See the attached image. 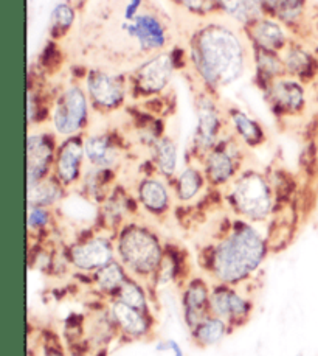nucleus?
Wrapping results in <instances>:
<instances>
[{"mask_svg":"<svg viewBox=\"0 0 318 356\" xmlns=\"http://www.w3.org/2000/svg\"><path fill=\"white\" fill-rule=\"evenodd\" d=\"M225 122H227L231 136L236 137L244 147L258 148L262 147L267 140V134L262 124L258 123L253 117H250L247 112L240 108L230 106L225 111Z\"/></svg>","mask_w":318,"mask_h":356,"instance_id":"21","label":"nucleus"},{"mask_svg":"<svg viewBox=\"0 0 318 356\" xmlns=\"http://www.w3.org/2000/svg\"><path fill=\"white\" fill-rule=\"evenodd\" d=\"M227 204L236 218L251 224L269 221L275 213V188L258 170H242L227 187Z\"/></svg>","mask_w":318,"mask_h":356,"instance_id":"4","label":"nucleus"},{"mask_svg":"<svg viewBox=\"0 0 318 356\" xmlns=\"http://www.w3.org/2000/svg\"><path fill=\"white\" fill-rule=\"evenodd\" d=\"M264 10H266V15H271V11H274V6L276 5L278 0H261Z\"/></svg>","mask_w":318,"mask_h":356,"instance_id":"37","label":"nucleus"},{"mask_svg":"<svg viewBox=\"0 0 318 356\" xmlns=\"http://www.w3.org/2000/svg\"><path fill=\"white\" fill-rule=\"evenodd\" d=\"M270 252L267 238L255 224L236 218L210 246L202 266L211 283L241 286L264 265Z\"/></svg>","mask_w":318,"mask_h":356,"instance_id":"2","label":"nucleus"},{"mask_svg":"<svg viewBox=\"0 0 318 356\" xmlns=\"http://www.w3.org/2000/svg\"><path fill=\"white\" fill-rule=\"evenodd\" d=\"M317 149H318V142H317Z\"/></svg>","mask_w":318,"mask_h":356,"instance_id":"39","label":"nucleus"},{"mask_svg":"<svg viewBox=\"0 0 318 356\" xmlns=\"http://www.w3.org/2000/svg\"><path fill=\"white\" fill-rule=\"evenodd\" d=\"M117 260L132 277L152 286L162 266L167 246L149 224L131 220L114 236Z\"/></svg>","mask_w":318,"mask_h":356,"instance_id":"3","label":"nucleus"},{"mask_svg":"<svg viewBox=\"0 0 318 356\" xmlns=\"http://www.w3.org/2000/svg\"><path fill=\"white\" fill-rule=\"evenodd\" d=\"M55 222V209L26 206V229H28L30 236H42L50 234Z\"/></svg>","mask_w":318,"mask_h":356,"instance_id":"33","label":"nucleus"},{"mask_svg":"<svg viewBox=\"0 0 318 356\" xmlns=\"http://www.w3.org/2000/svg\"><path fill=\"white\" fill-rule=\"evenodd\" d=\"M242 143L233 136L222 137V140L210 149L201 159V167L210 187H228L241 173Z\"/></svg>","mask_w":318,"mask_h":356,"instance_id":"10","label":"nucleus"},{"mask_svg":"<svg viewBox=\"0 0 318 356\" xmlns=\"http://www.w3.org/2000/svg\"><path fill=\"white\" fill-rule=\"evenodd\" d=\"M172 2L196 16H207L210 13H216L213 0H172Z\"/></svg>","mask_w":318,"mask_h":356,"instance_id":"34","label":"nucleus"},{"mask_svg":"<svg viewBox=\"0 0 318 356\" xmlns=\"http://www.w3.org/2000/svg\"><path fill=\"white\" fill-rule=\"evenodd\" d=\"M216 95L202 89L196 97V129L193 134V151L199 161L222 140L225 128L224 114L216 103Z\"/></svg>","mask_w":318,"mask_h":356,"instance_id":"11","label":"nucleus"},{"mask_svg":"<svg viewBox=\"0 0 318 356\" xmlns=\"http://www.w3.org/2000/svg\"><path fill=\"white\" fill-rule=\"evenodd\" d=\"M158 352H169L172 356H185L182 346L176 339H165L157 346Z\"/></svg>","mask_w":318,"mask_h":356,"instance_id":"36","label":"nucleus"},{"mask_svg":"<svg viewBox=\"0 0 318 356\" xmlns=\"http://www.w3.org/2000/svg\"><path fill=\"white\" fill-rule=\"evenodd\" d=\"M67 193L69 190L50 175L39 182L26 184V206L56 209L61 206Z\"/></svg>","mask_w":318,"mask_h":356,"instance_id":"24","label":"nucleus"},{"mask_svg":"<svg viewBox=\"0 0 318 356\" xmlns=\"http://www.w3.org/2000/svg\"><path fill=\"white\" fill-rule=\"evenodd\" d=\"M67 255L72 269L79 274L92 275L117 259L114 235L97 230L78 236L67 246Z\"/></svg>","mask_w":318,"mask_h":356,"instance_id":"9","label":"nucleus"},{"mask_svg":"<svg viewBox=\"0 0 318 356\" xmlns=\"http://www.w3.org/2000/svg\"><path fill=\"white\" fill-rule=\"evenodd\" d=\"M300 356H301V355H300Z\"/></svg>","mask_w":318,"mask_h":356,"instance_id":"40","label":"nucleus"},{"mask_svg":"<svg viewBox=\"0 0 318 356\" xmlns=\"http://www.w3.org/2000/svg\"><path fill=\"white\" fill-rule=\"evenodd\" d=\"M135 200L147 215L152 218H165L172 209L174 192L171 182L160 175H147L137 182Z\"/></svg>","mask_w":318,"mask_h":356,"instance_id":"16","label":"nucleus"},{"mask_svg":"<svg viewBox=\"0 0 318 356\" xmlns=\"http://www.w3.org/2000/svg\"><path fill=\"white\" fill-rule=\"evenodd\" d=\"M247 42L244 31L228 22L199 25L190 38L188 59L202 89L216 95L241 80L249 65Z\"/></svg>","mask_w":318,"mask_h":356,"instance_id":"1","label":"nucleus"},{"mask_svg":"<svg viewBox=\"0 0 318 356\" xmlns=\"http://www.w3.org/2000/svg\"><path fill=\"white\" fill-rule=\"evenodd\" d=\"M131 274L126 271V268L122 265L120 260L114 259L108 265L99 268L97 273H94L90 277L92 286L97 289V293L101 296L103 299L110 300L114 299L118 289L122 288L123 283L126 282Z\"/></svg>","mask_w":318,"mask_h":356,"instance_id":"26","label":"nucleus"},{"mask_svg":"<svg viewBox=\"0 0 318 356\" xmlns=\"http://www.w3.org/2000/svg\"><path fill=\"white\" fill-rule=\"evenodd\" d=\"M280 55L289 76H294L304 84L310 83V80L317 76L318 65L315 56L295 38H292V41L286 45V49Z\"/></svg>","mask_w":318,"mask_h":356,"instance_id":"22","label":"nucleus"},{"mask_svg":"<svg viewBox=\"0 0 318 356\" xmlns=\"http://www.w3.org/2000/svg\"><path fill=\"white\" fill-rule=\"evenodd\" d=\"M92 356H108V348H103V350H97L94 352Z\"/></svg>","mask_w":318,"mask_h":356,"instance_id":"38","label":"nucleus"},{"mask_svg":"<svg viewBox=\"0 0 318 356\" xmlns=\"http://www.w3.org/2000/svg\"><path fill=\"white\" fill-rule=\"evenodd\" d=\"M172 192L177 202L190 204L203 192V188L208 186L207 177L203 175L202 167H197L194 163H188L176 175L171 181Z\"/></svg>","mask_w":318,"mask_h":356,"instance_id":"23","label":"nucleus"},{"mask_svg":"<svg viewBox=\"0 0 318 356\" xmlns=\"http://www.w3.org/2000/svg\"><path fill=\"white\" fill-rule=\"evenodd\" d=\"M92 104L84 86L72 81L62 86L51 100V131L59 138L83 136L89 128Z\"/></svg>","mask_w":318,"mask_h":356,"instance_id":"5","label":"nucleus"},{"mask_svg":"<svg viewBox=\"0 0 318 356\" xmlns=\"http://www.w3.org/2000/svg\"><path fill=\"white\" fill-rule=\"evenodd\" d=\"M210 309L211 314L224 319L235 332V330L249 324L255 305L253 300L247 294H244L240 286L211 283Z\"/></svg>","mask_w":318,"mask_h":356,"instance_id":"12","label":"nucleus"},{"mask_svg":"<svg viewBox=\"0 0 318 356\" xmlns=\"http://www.w3.org/2000/svg\"><path fill=\"white\" fill-rule=\"evenodd\" d=\"M118 31L135 45L138 54L156 55L165 51L169 44V30L156 13L142 10L131 19H120Z\"/></svg>","mask_w":318,"mask_h":356,"instance_id":"8","label":"nucleus"},{"mask_svg":"<svg viewBox=\"0 0 318 356\" xmlns=\"http://www.w3.org/2000/svg\"><path fill=\"white\" fill-rule=\"evenodd\" d=\"M84 89L92 104V111L110 114L123 108L129 97L128 74L117 70L90 69L85 72Z\"/></svg>","mask_w":318,"mask_h":356,"instance_id":"6","label":"nucleus"},{"mask_svg":"<svg viewBox=\"0 0 318 356\" xmlns=\"http://www.w3.org/2000/svg\"><path fill=\"white\" fill-rule=\"evenodd\" d=\"M85 151L84 134L61 138L58 143L55 163H53V176L69 190L79 187L85 171Z\"/></svg>","mask_w":318,"mask_h":356,"instance_id":"14","label":"nucleus"},{"mask_svg":"<svg viewBox=\"0 0 318 356\" xmlns=\"http://www.w3.org/2000/svg\"><path fill=\"white\" fill-rule=\"evenodd\" d=\"M213 2L216 11L235 22L240 29L266 15L261 0H213Z\"/></svg>","mask_w":318,"mask_h":356,"instance_id":"25","label":"nucleus"},{"mask_svg":"<svg viewBox=\"0 0 318 356\" xmlns=\"http://www.w3.org/2000/svg\"><path fill=\"white\" fill-rule=\"evenodd\" d=\"M251 58H253L256 80L261 89L266 88L271 81L278 80V78L287 75L280 54L251 47Z\"/></svg>","mask_w":318,"mask_h":356,"instance_id":"29","label":"nucleus"},{"mask_svg":"<svg viewBox=\"0 0 318 356\" xmlns=\"http://www.w3.org/2000/svg\"><path fill=\"white\" fill-rule=\"evenodd\" d=\"M114 299L120 300L126 305L134 307L137 309H142L144 313L154 314L151 307V299H149V285L147 283L135 279V277L129 275L126 282L118 289V293Z\"/></svg>","mask_w":318,"mask_h":356,"instance_id":"31","label":"nucleus"},{"mask_svg":"<svg viewBox=\"0 0 318 356\" xmlns=\"http://www.w3.org/2000/svg\"><path fill=\"white\" fill-rule=\"evenodd\" d=\"M76 21V11L67 2H61L53 6L50 13V36L53 39H62L74 29Z\"/></svg>","mask_w":318,"mask_h":356,"instance_id":"32","label":"nucleus"},{"mask_svg":"<svg viewBox=\"0 0 318 356\" xmlns=\"http://www.w3.org/2000/svg\"><path fill=\"white\" fill-rule=\"evenodd\" d=\"M250 47L261 49L274 54H281L286 45L292 41L290 31L284 25L270 15L258 17L242 29Z\"/></svg>","mask_w":318,"mask_h":356,"instance_id":"18","label":"nucleus"},{"mask_svg":"<svg viewBox=\"0 0 318 356\" xmlns=\"http://www.w3.org/2000/svg\"><path fill=\"white\" fill-rule=\"evenodd\" d=\"M108 308L118 334L126 341H147L154 334V314L144 313L117 299L108 300Z\"/></svg>","mask_w":318,"mask_h":356,"instance_id":"17","label":"nucleus"},{"mask_svg":"<svg viewBox=\"0 0 318 356\" xmlns=\"http://www.w3.org/2000/svg\"><path fill=\"white\" fill-rule=\"evenodd\" d=\"M306 0H278L270 16L278 19L290 33L298 35V30L306 24Z\"/></svg>","mask_w":318,"mask_h":356,"instance_id":"30","label":"nucleus"},{"mask_svg":"<svg viewBox=\"0 0 318 356\" xmlns=\"http://www.w3.org/2000/svg\"><path fill=\"white\" fill-rule=\"evenodd\" d=\"M176 70V59L169 51L151 55L128 72L129 95L132 98H151L162 95L169 88Z\"/></svg>","mask_w":318,"mask_h":356,"instance_id":"7","label":"nucleus"},{"mask_svg":"<svg viewBox=\"0 0 318 356\" xmlns=\"http://www.w3.org/2000/svg\"><path fill=\"white\" fill-rule=\"evenodd\" d=\"M156 173L169 182L178 173V147L174 138L163 134L151 148Z\"/></svg>","mask_w":318,"mask_h":356,"instance_id":"27","label":"nucleus"},{"mask_svg":"<svg viewBox=\"0 0 318 356\" xmlns=\"http://www.w3.org/2000/svg\"><path fill=\"white\" fill-rule=\"evenodd\" d=\"M270 109L280 117H298L308 108L306 84L294 76H281L262 88Z\"/></svg>","mask_w":318,"mask_h":356,"instance_id":"13","label":"nucleus"},{"mask_svg":"<svg viewBox=\"0 0 318 356\" xmlns=\"http://www.w3.org/2000/svg\"><path fill=\"white\" fill-rule=\"evenodd\" d=\"M181 298L183 321L188 330L194 328L199 322L211 314V283L205 277L193 275L185 280Z\"/></svg>","mask_w":318,"mask_h":356,"instance_id":"20","label":"nucleus"},{"mask_svg":"<svg viewBox=\"0 0 318 356\" xmlns=\"http://www.w3.org/2000/svg\"><path fill=\"white\" fill-rule=\"evenodd\" d=\"M58 143L53 131H30L26 137V184L39 182L53 173Z\"/></svg>","mask_w":318,"mask_h":356,"instance_id":"15","label":"nucleus"},{"mask_svg":"<svg viewBox=\"0 0 318 356\" xmlns=\"http://www.w3.org/2000/svg\"><path fill=\"white\" fill-rule=\"evenodd\" d=\"M85 162L90 168L117 171L124 157V149L109 133H85L84 134Z\"/></svg>","mask_w":318,"mask_h":356,"instance_id":"19","label":"nucleus"},{"mask_svg":"<svg viewBox=\"0 0 318 356\" xmlns=\"http://www.w3.org/2000/svg\"><path fill=\"white\" fill-rule=\"evenodd\" d=\"M41 356H70L69 350H65L61 342L55 338L45 339L41 348Z\"/></svg>","mask_w":318,"mask_h":356,"instance_id":"35","label":"nucleus"},{"mask_svg":"<svg viewBox=\"0 0 318 356\" xmlns=\"http://www.w3.org/2000/svg\"><path fill=\"white\" fill-rule=\"evenodd\" d=\"M233 333V330L224 319L217 318L215 314H210L203 321L190 330V338L196 347L210 348L219 344L221 341Z\"/></svg>","mask_w":318,"mask_h":356,"instance_id":"28","label":"nucleus"}]
</instances>
